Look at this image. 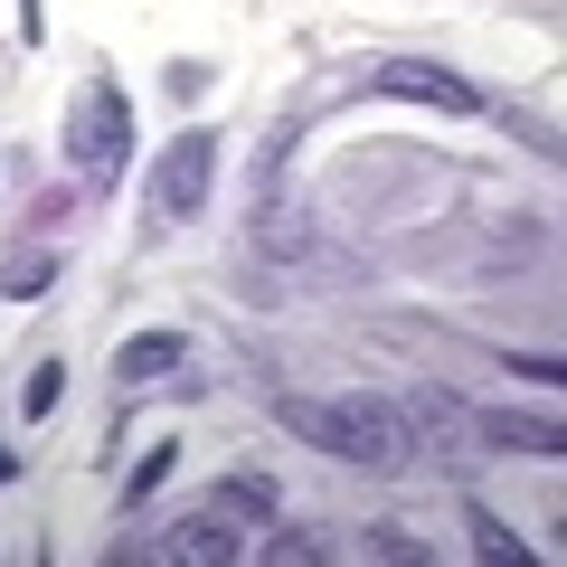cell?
<instances>
[{
    "label": "cell",
    "mask_w": 567,
    "mask_h": 567,
    "mask_svg": "<svg viewBox=\"0 0 567 567\" xmlns=\"http://www.w3.org/2000/svg\"><path fill=\"white\" fill-rule=\"evenodd\" d=\"M66 162H76L85 199H104V189L123 181V162H133V104H123V85L104 76V66L66 95Z\"/></svg>",
    "instance_id": "6da1fadb"
},
{
    "label": "cell",
    "mask_w": 567,
    "mask_h": 567,
    "mask_svg": "<svg viewBox=\"0 0 567 567\" xmlns=\"http://www.w3.org/2000/svg\"><path fill=\"white\" fill-rule=\"evenodd\" d=\"M331 425H341L331 464H360V473H406V464H416V435H406V406L398 398L350 388V398H331Z\"/></svg>",
    "instance_id": "7a4b0ae2"
},
{
    "label": "cell",
    "mask_w": 567,
    "mask_h": 567,
    "mask_svg": "<svg viewBox=\"0 0 567 567\" xmlns=\"http://www.w3.org/2000/svg\"><path fill=\"white\" fill-rule=\"evenodd\" d=\"M218 152H227V142L199 133V123H189L181 142H162V152H152V208H162L171 227H189V218L208 208V189H218Z\"/></svg>",
    "instance_id": "3957f363"
},
{
    "label": "cell",
    "mask_w": 567,
    "mask_h": 567,
    "mask_svg": "<svg viewBox=\"0 0 567 567\" xmlns=\"http://www.w3.org/2000/svg\"><path fill=\"white\" fill-rule=\"evenodd\" d=\"M369 95H398V104H425V114H483V85L473 76H454V66H435V58H379L369 66Z\"/></svg>",
    "instance_id": "277c9868"
},
{
    "label": "cell",
    "mask_w": 567,
    "mask_h": 567,
    "mask_svg": "<svg viewBox=\"0 0 567 567\" xmlns=\"http://www.w3.org/2000/svg\"><path fill=\"white\" fill-rule=\"evenodd\" d=\"M162 558H171V567H237V558H246V539H237V520H227L218 502H199L189 520H171Z\"/></svg>",
    "instance_id": "5b68a950"
},
{
    "label": "cell",
    "mask_w": 567,
    "mask_h": 567,
    "mask_svg": "<svg viewBox=\"0 0 567 567\" xmlns=\"http://www.w3.org/2000/svg\"><path fill=\"white\" fill-rule=\"evenodd\" d=\"M483 445H502V454H520V464H548V454L567 445L558 435V416H529V406H483V416H464Z\"/></svg>",
    "instance_id": "8992f818"
},
{
    "label": "cell",
    "mask_w": 567,
    "mask_h": 567,
    "mask_svg": "<svg viewBox=\"0 0 567 567\" xmlns=\"http://www.w3.org/2000/svg\"><path fill=\"white\" fill-rule=\"evenodd\" d=\"M189 369V341L181 331H133V341L114 350V379L123 388H162V379H181Z\"/></svg>",
    "instance_id": "52a82bcc"
},
{
    "label": "cell",
    "mask_w": 567,
    "mask_h": 567,
    "mask_svg": "<svg viewBox=\"0 0 567 567\" xmlns=\"http://www.w3.org/2000/svg\"><path fill=\"white\" fill-rule=\"evenodd\" d=\"M48 284H58V246H10L0 256V303H39Z\"/></svg>",
    "instance_id": "ba28073f"
},
{
    "label": "cell",
    "mask_w": 567,
    "mask_h": 567,
    "mask_svg": "<svg viewBox=\"0 0 567 567\" xmlns=\"http://www.w3.org/2000/svg\"><path fill=\"white\" fill-rule=\"evenodd\" d=\"M208 502H218L227 520H275V511H284V492H275V473H227V483L208 492Z\"/></svg>",
    "instance_id": "9c48e42d"
},
{
    "label": "cell",
    "mask_w": 567,
    "mask_h": 567,
    "mask_svg": "<svg viewBox=\"0 0 567 567\" xmlns=\"http://www.w3.org/2000/svg\"><path fill=\"white\" fill-rule=\"evenodd\" d=\"M464 529H473V548H483L492 567H520V558H529V539H520V529H511L492 502H464Z\"/></svg>",
    "instance_id": "30bf717a"
},
{
    "label": "cell",
    "mask_w": 567,
    "mask_h": 567,
    "mask_svg": "<svg viewBox=\"0 0 567 567\" xmlns=\"http://www.w3.org/2000/svg\"><path fill=\"white\" fill-rule=\"evenodd\" d=\"M275 425H284V435H303L312 454L341 445V425H331V398H275Z\"/></svg>",
    "instance_id": "8fae6325"
},
{
    "label": "cell",
    "mask_w": 567,
    "mask_h": 567,
    "mask_svg": "<svg viewBox=\"0 0 567 567\" xmlns=\"http://www.w3.org/2000/svg\"><path fill=\"white\" fill-rule=\"evenodd\" d=\"M360 558H369V567H425L435 548H425L416 529H379V520H369V529H360Z\"/></svg>",
    "instance_id": "7c38bea8"
},
{
    "label": "cell",
    "mask_w": 567,
    "mask_h": 567,
    "mask_svg": "<svg viewBox=\"0 0 567 567\" xmlns=\"http://www.w3.org/2000/svg\"><path fill=\"white\" fill-rule=\"evenodd\" d=\"M58 406H66V360H39V369L20 379V416H29V425H48Z\"/></svg>",
    "instance_id": "4fadbf2b"
},
{
    "label": "cell",
    "mask_w": 567,
    "mask_h": 567,
    "mask_svg": "<svg viewBox=\"0 0 567 567\" xmlns=\"http://www.w3.org/2000/svg\"><path fill=\"white\" fill-rule=\"evenodd\" d=\"M171 464H181V445H171V435H162V445H152V454H142V464H133V483H123V511H142V502H152V492L171 483Z\"/></svg>",
    "instance_id": "5bb4252c"
},
{
    "label": "cell",
    "mask_w": 567,
    "mask_h": 567,
    "mask_svg": "<svg viewBox=\"0 0 567 567\" xmlns=\"http://www.w3.org/2000/svg\"><path fill=\"white\" fill-rule=\"evenodd\" d=\"M162 95H171V104H199V95H208V58H171V66H162Z\"/></svg>",
    "instance_id": "9a60e30c"
},
{
    "label": "cell",
    "mask_w": 567,
    "mask_h": 567,
    "mask_svg": "<svg viewBox=\"0 0 567 567\" xmlns=\"http://www.w3.org/2000/svg\"><path fill=\"white\" fill-rule=\"evenodd\" d=\"M312 558H322L312 529H275V539H265V567H312Z\"/></svg>",
    "instance_id": "2e32d148"
},
{
    "label": "cell",
    "mask_w": 567,
    "mask_h": 567,
    "mask_svg": "<svg viewBox=\"0 0 567 567\" xmlns=\"http://www.w3.org/2000/svg\"><path fill=\"white\" fill-rule=\"evenodd\" d=\"M20 39H29V48L48 39V10H39V0H20Z\"/></svg>",
    "instance_id": "e0dca14e"
},
{
    "label": "cell",
    "mask_w": 567,
    "mask_h": 567,
    "mask_svg": "<svg viewBox=\"0 0 567 567\" xmlns=\"http://www.w3.org/2000/svg\"><path fill=\"white\" fill-rule=\"evenodd\" d=\"M0 483H20V454H10V445H0Z\"/></svg>",
    "instance_id": "ac0fdd59"
}]
</instances>
